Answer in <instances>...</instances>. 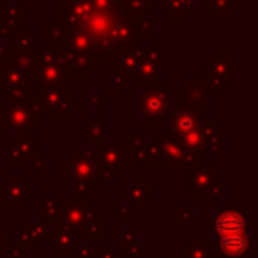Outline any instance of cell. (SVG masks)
<instances>
[{"label": "cell", "mask_w": 258, "mask_h": 258, "mask_svg": "<svg viewBox=\"0 0 258 258\" xmlns=\"http://www.w3.org/2000/svg\"><path fill=\"white\" fill-rule=\"evenodd\" d=\"M246 246H247V239L242 233L223 237V249H225L226 254H230L233 258H239L246 251Z\"/></svg>", "instance_id": "2"}, {"label": "cell", "mask_w": 258, "mask_h": 258, "mask_svg": "<svg viewBox=\"0 0 258 258\" xmlns=\"http://www.w3.org/2000/svg\"><path fill=\"white\" fill-rule=\"evenodd\" d=\"M216 228H218V232L221 237L237 235V233L244 232L246 221H244L242 216H240L239 212L226 211V212H221L219 218L216 219Z\"/></svg>", "instance_id": "1"}]
</instances>
